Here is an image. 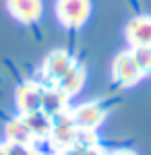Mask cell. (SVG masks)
<instances>
[{"instance_id":"8","label":"cell","mask_w":151,"mask_h":155,"mask_svg":"<svg viewBox=\"0 0 151 155\" xmlns=\"http://www.w3.org/2000/svg\"><path fill=\"white\" fill-rule=\"evenodd\" d=\"M69 95H64L58 87H46L44 85V95H42V110L48 116L56 118L60 114L69 112Z\"/></svg>"},{"instance_id":"3","label":"cell","mask_w":151,"mask_h":155,"mask_svg":"<svg viewBox=\"0 0 151 155\" xmlns=\"http://www.w3.org/2000/svg\"><path fill=\"white\" fill-rule=\"evenodd\" d=\"M69 114L75 126L83 128V130H95L108 116V110H106L99 101H87V104H79L75 107H69Z\"/></svg>"},{"instance_id":"13","label":"cell","mask_w":151,"mask_h":155,"mask_svg":"<svg viewBox=\"0 0 151 155\" xmlns=\"http://www.w3.org/2000/svg\"><path fill=\"white\" fill-rule=\"evenodd\" d=\"M110 155H137L135 151H128V149H118V151H112Z\"/></svg>"},{"instance_id":"11","label":"cell","mask_w":151,"mask_h":155,"mask_svg":"<svg viewBox=\"0 0 151 155\" xmlns=\"http://www.w3.org/2000/svg\"><path fill=\"white\" fill-rule=\"evenodd\" d=\"M6 137H8V141L12 145H23V147H29L35 141V137L31 134V130H29L27 122L23 120V116L11 120L6 124Z\"/></svg>"},{"instance_id":"2","label":"cell","mask_w":151,"mask_h":155,"mask_svg":"<svg viewBox=\"0 0 151 155\" xmlns=\"http://www.w3.org/2000/svg\"><path fill=\"white\" fill-rule=\"evenodd\" d=\"M143 79H145V74L137 66L130 50H124V52H120V54L114 56V60H112V81L118 87L130 89V87L139 85Z\"/></svg>"},{"instance_id":"9","label":"cell","mask_w":151,"mask_h":155,"mask_svg":"<svg viewBox=\"0 0 151 155\" xmlns=\"http://www.w3.org/2000/svg\"><path fill=\"white\" fill-rule=\"evenodd\" d=\"M85 79H87L85 66H83V64H79V62H75V64H72V68H70V71L66 72V74H64V77H62V79H60V81L54 85V87H58L64 95L75 97V95H77V93L83 89Z\"/></svg>"},{"instance_id":"10","label":"cell","mask_w":151,"mask_h":155,"mask_svg":"<svg viewBox=\"0 0 151 155\" xmlns=\"http://www.w3.org/2000/svg\"><path fill=\"white\" fill-rule=\"evenodd\" d=\"M21 116L27 122V126H29V130L35 139H48L50 137L54 118L48 116L44 110H37V112H31V114H21Z\"/></svg>"},{"instance_id":"14","label":"cell","mask_w":151,"mask_h":155,"mask_svg":"<svg viewBox=\"0 0 151 155\" xmlns=\"http://www.w3.org/2000/svg\"><path fill=\"white\" fill-rule=\"evenodd\" d=\"M0 155H6V149L4 147H0Z\"/></svg>"},{"instance_id":"12","label":"cell","mask_w":151,"mask_h":155,"mask_svg":"<svg viewBox=\"0 0 151 155\" xmlns=\"http://www.w3.org/2000/svg\"><path fill=\"white\" fill-rule=\"evenodd\" d=\"M130 54L137 62V66L145 77L151 74V48L149 46H141V48H130Z\"/></svg>"},{"instance_id":"4","label":"cell","mask_w":151,"mask_h":155,"mask_svg":"<svg viewBox=\"0 0 151 155\" xmlns=\"http://www.w3.org/2000/svg\"><path fill=\"white\" fill-rule=\"evenodd\" d=\"M75 62L77 60L72 58L66 50H54V52H50L46 56V60H44V66H42V77L48 83V87H54L72 68Z\"/></svg>"},{"instance_id":"7","label":"cell","mask_w":151,"mask_h":155,"mask_svg":"<svg viewBox=\"0 0 151 155\" xmlns=\"http://www.w3.org/2000/svg\"><path fill=\"white\" fill-rule=\"evenodd\" d=\"M8 12L19 21V23L31 25L42 19L44 12V2L42 0H6Z\"/></svg>"},{"instance_id":"5","label":"cell","mask_w":151,"mask_h":155,"mask_svg":"<svg viewBox=\"0 0 151 155\" xmlns=\"http://www.w3.org/2000/svg\"><path fill=\"white\" fill-rule=\"evenodd\" d=\"M124 37L130 48H141V46L151 48V15L133 17L124 27Z\"/></svg>"},{"instance_id":"1","label":"cell","mask_w":151,"mask_h":155,"mask_svg":"<svg viewBox=\"0 0 151 155\" xmlns=\"http://www.w3.org/2000/svg\"><path fill=\"white\" fill-rule=\"evenodd\" d=\"M54 11L66 29H79L91 17V0H56Z\"/></svg>"},{"instance_id":"6","label":"cell","mask_w":151,"mask_h":155,"mask_svg":"<svg viewBox=\"0 0 151 155\" xmlns=\"http://www.w3.org/2000/svg\"><path fill=\"white\" fill-rule=\"evenodd\" d=\"M42 95H44V85L42 83H33V81H27L17 89V107L21 114H31L42 110Z\"/></svg>"}]
</instances>
